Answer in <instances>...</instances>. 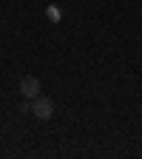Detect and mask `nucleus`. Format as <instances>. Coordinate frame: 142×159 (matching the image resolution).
<instances>
[{"label":"nucleus","instance_id":"obj_2","mask_svg":"<svg viewBox=\"0 0 142 159\" xmlns=\"http://www.w3.org/2000/svg\"><path fill=\"white\" fill-rule=\"evenodd\" d=\"M20 94H23L26 99H34V97L40 94V80H37L34 74H26L23 80H20Z\"/></svg>","mask_w":142,"mask_h":159},{"label":"nucleus","instance_id":"obj_1","mask_svg":"<svg viewBox=\"0 0 142 159\" xmlns=\"http://www.w3.org/2000/svg\"><path fill=\"white\" fill-rule=\"evenodd\" d=\"M31 114H34V119H40V122L51 119V116H54V99L46 97V94H37V97L31 99Z\"/></svg>","mask_w":142,"mask_h":159},{"label":"nucleus","instance_id":"obj_3","mask_svg":"<svg viewBox=\"0 0 142 159\" xmlns=\"http://www.w3.org/2000/svg\"><path fill=\"white\" fill-rule=\"evenodd\" d=\"M46 14H48V20H60V17H63V11H60L57 6H48V9H46Z\"/></svg>","mask_w":142,"mask_h":159}]
</instances>
